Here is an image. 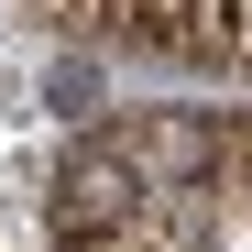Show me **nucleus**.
<instances>
[{"instance_id":"3","label":"nucleus","mask_w":252,"mask_h":252,"mask_svg":"<svg viewBox=\"0 0 252 252\" xmlns=\"http://www.w3.org/2000/svg\"><path fill=\"white\" fill-rule=\"evenodd\" d=\"M66 252H143V241H132V230H121V241H66Z\"/></svg>"},{"instance_id":"1","label":"nucleus","mask_w":252,"mask_h":252,"mask_svg":"<svg viewBox=\"0 0 252 252\" xmlns=\"http://www.w3.org/2000/svg\"><path fill=\"white\" fill-rule=\"evenodd\" d=\"M143 197H154L143 164H121V154H77L66 187H55V241H121Z\"/></svg>"},{"instance_id":"2","label":"nucleus","mask_w":252,"mask_h":252,"mask_svg":"<svg viewBox=\"0 0 252 252\" xmlns=\"http://www.w3.org/2000/svg\"><path fill=\"white\" fill-rule=\"evenodd\" d=\"M143 154H154V164H208V132H197V121H154Z\"/></svg>"}]
</instances>
